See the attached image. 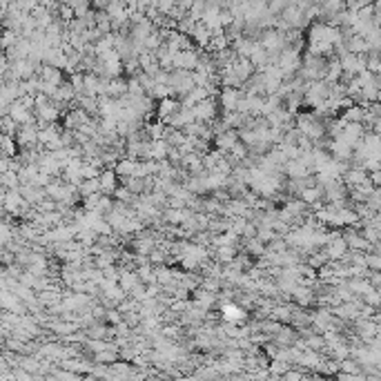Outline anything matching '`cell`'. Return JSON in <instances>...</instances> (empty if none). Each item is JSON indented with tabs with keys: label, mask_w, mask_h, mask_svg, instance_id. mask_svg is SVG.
I'll list each match as a JSON object with an SVG mask.
<instances>
[{
	"label": "cell",
	"mask_w": 381,
	"mask_h": 381,
	"mask_svg": "<svg viewBox=\"0 0 381 381\" xmlns=\"http://www.w3.org/2000/svg\"><path fill=\"white\" fill-rule=\"evenodd\" d=\"M192 114H194V121H198V123H212L218 114L217 98H205V101H201L198 105L192 107Z\"/></svg>",
	"instance_id": "cell-1"
},
{
	"label": "cell",
	"mask_w": 381,
	"mask_h": 381,
	"mask_svg": "<svg viewBox=\"0 0 381 381\" xmlns=\"http://www.w3.org/2000/svg\"><path fill=\"white\" fill-rule=\"evenodd\" d=\"M198 58H201V56L196 54V49L174 54V58H172V69H179V72H192V69H196Z\"/></svg>",
	"instance_id": "cell-2"
},
{
	"label": "cell",
	"mask_w": 381,
	"mask_h": 381,
	"mask_svg": "<svg viewBox=\"0 0 381 381\" xmlns=\"http://www.w3.org/2000/svg\"><path fill=\"white\" fill-rule=\"evenodd\" d=\"M241 96H243L241 89H221L218 96H217V103L223 107V111L227 114V111L237 109V103L241 101Z\"/></svg>",
	"instance_id": "cell-3"
},
{
	"label": "cell",
	"mask_w": 381,
	"mask_h": 381,
	"mask_svg": "<svg viewBox=\"0 0 381 381\" xmlns=\"http://www.w3.org/2000/svg\"><path fill=\"white\" fill-rule=\"evenodd\" d=\"M214 143H217V150L221 152V154H227V152L239 143V132L237 130H225L223 134L214 136Z\"/></svg>",
	"instance_id": "cell-4"
},
{
	"label": "cell",
	"mask_w": 381,
	"mask_h": 381,
	"mask_svg": "<svg viewBox=\"0 0 381 381\" xmlns=\"http://www.w3.org/2000/svg\"><path fill=\"white\" fill-rule=\"evenodd\" d=\"M98 185H101L103 196H109V194L118 188V176L114 174V169H103V172L98 174Z\"/></svg>",
	"instance_id": "cell-5"
},
{
	"label": "cell",
	"mask_w": 381,
	"mask_h": 381,
	"mask_svg": "<svg viewBox=\"0 0 381 381\" xmlns=\"http://www.w3.org/2000/svg\"><path fill=\"white\" fill-rule=\"evenodd\" d=\"M181 109V103L176 98H165V101H159V107H156V114H159L161 123L167 121L169 116H174Z\"/></svg>",
	"instance_id": "cell-6"
},
{
	"label": "cell",
	"mask_w": 381,
	"mask_h": 381,
	"mask_svg": "<svg viewBox=\"0 0 381 381\" xmlns=\"http://www.w3.org/2000/svg\"><path fill=\"white\" fill-rule=\"evenodd\" d=\"M290 299H295L297 303L301 305V308H308V305L314 301V292H312V288H305V285H297V288L292 290Z\"/></svg>",
	"instance_id": "cell-7"
},
{
	"label": "cell",
	"mask_w": 381,
	"mask_h": 381,
	"mask_svg": "<svg viewBox=\"0 0 381 381\" xmlns=\"http://www.w3.org/2000/svg\"><path fill=\"white\" fill-rule=\"evenodd\" d=\"M136 163H138L136 159H127V156H125V159H121L118 163H116L114 174L118 176V179H127V176H132V174H134Z\"/></svg>",
	"instance_id": "cell-8"
},
{
	"label": "cell",
	"mask_w": 381,
	"mask_h": 381,
	"mask_svg": "<svg viewBox=\"0 0 381 381\" xmlns=\"http://www.w3.org/2000/svg\"><path fill=\"white\" fill-rule=\"evenodd\" d=\"M190 36L194 38V43H196L198 47H208V45H210V40H212V34H210V31H208L205 27H203L201 23H196V25H194V27H192V31H190Z\"/></svg>",
	"instance_id": "cell-9"
},
{
	"label": "cell",
	"mask_w": 381,
	"mask_h": 381,
	"mask_svg": "<svg viewBox=\"0 0 381 381\" xmlns=\"http://www.w3.org/2000/svg\"><path fill=\"white\" fill-rule=\"evenodd\" d=\"M167 150L169 145L165 140H152V147H150V161H165L167 159Z\"/></svg>",
	"instance_id": "cell-10"
},
{
	"label": "cell",
	"mask_w": 381,
	"mask_h": 381,
	"mask_svg": "<svg viewBox=\"0 0 381 381\" xmlns=\"http://www.w3.org/2000/svg\"><path fill=\"white\" fill-rule=\"evenodd\" d=\"M243 247L247 250V254L256 256V259H263V256H266V245L261 241H256V239H245V241H243Z\"/></svg>",
	"instance_id": "cell-11"
},
{
	"label": "cell",
	"mask_w": 381,
	"mask_h": 381,
	"mask_svg": "<svg viewBox=\"0 0 381 381\" xmlns=\"http://www.w3.org/2000/svg\"><path fill=\"white\" fill-rule=\"evenodd\" d=\"M319 198H324V192H321V190L317 188V185H314V188H308V190H303V192L299 194V201H303L305 205H312L314 201H319Z\"/></svg>",
	"instance_id": "cell-12"
},
{
	"label": "cell",
	"mask_w": 381,
	"mask_h": 381,
	"mask_svg": "<svg viewBox=\"0 0 381 381\" xmlns=\"http://www.w3.org/2000/svg\"><path fill=\"white\" fill-rule=\"evenodd\" d=\"M359 299H361L363 301V303H366V305H370V308H379V301H381V297H379V290H375V288H370V290H368V292H366V295H363V297H359Z\"/></svg>",
	"instance_id": "cell-13"
},
{
	"label": "cell",
	"mask_w": 381,
	"mask_h": 381,
	"mask_svg": "<svg viewBox=\"0 0 381 381\" xmlns=\"http://www.w3.org/2000/svg\"><path fill=\"white\" fill-rule=\"evenodd\" d=\"M366 268L370 272H379V268H381L379 252H366Z\"/></svg>",
	"instance_id": "cell-14"
},
{
	"label": "cell",
	"mask_w": 381,
	"mask_h": 381,
	"mask_svg": "<svg viewBox=\"0 0 381 381\" xmlns=\"http://www.w3.org/2000/svg\"><path fill=\"white\" fill-rule=\"evenodd\" d=\"M16 31H11V29H5L2 34H0V47H7V49H11L16 45Z\"/></svg>",
	"instance_id": "cell-15"
},
{
	"label": "cell",
	"mask_w": 381,
	"mask_h": 381,
	"mask_svg": "<svg viewBox=\"0 0 381 381\" xmlns=\"http://www.w3.org/2000/svg\"><path fill=\"white\" fill-rule=\"evenodd\" d=\"M288 370H290V363H285V361H276L274 359V361L270 363V375L272 377H283Z\"/></svg>",
	"instance_id": "cell-16"
},
{
	"label": "cell",
	"mask_w": 381,
	"mask_h": 381,
	"mask_svg": "<svg viewBox=\"0 0 381 381\" xmlns=\"http://www.w3.org/2000/svg\"><path fill=\"white\" fill-rule=\"evenodd\" d=\"M116 354H118L116 350H105V353H98L94 359H96V363H114Z\"/></svg>",
	"instance_id": "cell-17"
},
{
	"label": "cell",
	"mask_w": 381,
	"mask_h": 381,
	"mask_svg": "<svg viewBox=\"0 0 381 381\" xmlns=\"http://www.w3.org/2000/svg\"><path fill=\"white\" fill-rule=\"evenodd\" d=\"M9 163H11V161H7V159L0 156V176H2L5 172H9Z\"/></svg>",
	"instance_id": "cell-18"
}]
</instances>
